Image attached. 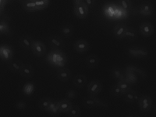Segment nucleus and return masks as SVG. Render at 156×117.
<instances>
[{"label":"nucleus","instance_id":"obj_8","mask_svg":"<svg viewBox=\"0 0 156 117\" xmlns=\"http://www.w3.org/2000/svg\"><path fill=\"white\" fill-rule=\"evenodd\" d=\"M102 88V84L99 80L91 81L87 86V93L90 95L95 96L99 94Z\"/></svg>","mask_w":156,"mask_h":117},{"label":"nucleus","instance_id":"obj_15","mask_svg":"<svg viewBox=\"0 0 156 117\" xmlns=\"http://www.w3.org/2000/svg\"><path fill=\"white\" fill-rule=\"evenodd\" d=\"M127 26L123 23H119L115 25L113 29L114 36L117 39L124 38Z\"/></svg>","mask_w":156,"mask_h":117},{"label":"nucleus","instance_id":"obj_4","mask_svg":"<svg viewBox=\"0 0 156 117\" xmlns=\"http://www.w3.org/2000/svg\"><path fill=\"white\" fill-rule=\"evenodd\" d=\"M13 48L8 44L0 45V59L4 62H9L14 56Z\"/></svg>","mask_w":156,"mask_h":117},{"label":"nucleus","instance_id":"obj_39","mask_svg":"<svg viewBox=\"0 0 156 117\" xmlns=\"http://www.w3.org/2000/svg\"><path fill=\"white\" fill-rule=\"evenodd\" d=\"M6 4H11L15 0H4Z\"/></svg>","mask_w":156,"mask_h":117},{"label":"nucleus","instance_id":"obj_12","mask_svg":"<svg viewBox=\"0 0 156 117\" xmlns=\"http://www.w3.org/2000/svg\"><path fill=\"white\" fill-rule=\"evenodd\" d=\"M90 44L85 39H78L74 43V48L79 53H84L89 50Z\"/></svg>","mask_w":156,"mask_h":117},{"label":"nucleus","instance_id":"obj_11","mask_svg":"<svg viewBox=\"0 0 156 117\" xmlns=\"http://www.w3.org/2000/svg\"><path fill=\"white\" fill-rule=\"evenodd\" d=\"M154 12V5L149 2L142 3L138 7V12L144 16H149Z\"/></svg>","mask_w":156,"mask_h":117},{"label":"nucleus","instance_id":"obj_28","mask_svg":"<svg viewBox=\"0 0 156 117\" xmlns=\"http://www.w3.org/2000/svg\"><path fill=\"white\" fill-rule=\"evenodd\" d=\"M52 99L48 98H43L38 101V105L41 109L47 111L49 108Z\"/></svg>","mask_w":156,"mask_h":117},{"label":"nucleus","instance_id":"obj_24","mask_svg":"<svg viewBox=\"0 0 156 117\" xmlns=\"http://www.w3.org/2000/svg\"><path fill=\"white\" fill-rule=\"evenodd\" d=\"M35 89V86L33 82H27L24 85L23 87V94L26 96H30L34 94Z\"/></svg>","mask_w":156,"mask_h":117},{"label":"nucleus","instance_id":"obj_37","mask_svg":"<svg viewBox=\"0 0 156 117\" xmlns=\"http://www.w3.org/2000/svg\"><path fill=\"white\" fill-rule=\"evenodd\" d=\"M6 4V2L4 0H0V15L3 12Z\"/></svg>","mask_w":156,"mask_h":117},{"label":"nucleus","instance_id":"obj_36","mask_svg":"<svg viewBox=\"0 0 156 117\" xmlns=\"http://www.w3.org/2000/svg\"><path fill=\"white\" fill-rule=\"evenodd\" d=\"M85 3L89 8H93L94 7L96 4V0H84Z\"/></svg>","mask_w":156,"mask_h":117},{"label":"nucleus","instance_id":"obj_26","mask_svg":"<svg viewBox=\"0 0 156 117\" xmlns=\"http://www.w3.org/2000/svg\"><path fill=\"white\" fill-rule=\"evenodd\" d=\"M136 37L137 32L136 30L133 27L127 26L124 38H126L127 40H135Z\"/></svg>","mask_w":156,"mask_h":117},{"label":"nucleus","instance_id":"obj_9","mask_svg":"<svg viewBox=\"0 0 156 117\" xmlns=\"http://www.w3.org/2000/svg\"><path fill=\"white\" fill-rule=\"evenodd\" d=\"M33 54L37 57L44 56L46 52V46L42 41H34L31 48Z\"/></svg>","mask_w":156,"mask_h":117},{"label":"nucleus","instance_id":"obj_7","mask_svg":"<svg viewBox=\"0 0 156 117\" xmlns=\"http://www.w3.org/2000/svg\"><path fill=\"white\" fill-rule=\"evenodd\" d=\"M128 54L133 58H144L147 56L148 52L145 48L142 47H131L127 50Z\"/></svg>","mask_w":156,"mask_h":117},{"label":"nucleus","instance_id":"obj_16","mask_svg":"<svg viewBox=\"0 0 156 117\" xmlns=\"http://www.w3.org/2000/svg\"><path fill=\"white\" fill-rule=\"evenodd\" d=\"M123 96L124 100L130 104L135 103L138 101L139 98L138 93L132 89L124 93Z\"/></svg>","mask_w":156,"mask_h":117},{"label":"nucleus","instance_id":"obj_14","mask_svg":"<svg viewBox=\"0 0 156 117\" xmlns=\"http://www.w3.org/2000/svg\"><path fill=\"white\" fill-rule=\"evenodd\" d=\"M32 37L28 35H23L19 40V43L21 47L26 50H31L34 42Z\"/></svg>","mask_w":156,"mask_h":117},{"label":"nucleus","instance_id":"obj_41","mask_svg":"<svg viewBox=\"0 0 156 117\" xmlns=\"http://www.w3.org/2000/svg\"><path fill=\"white\" fill-rule=\"evenodd\" d=\"M24 0H15V1H17V2H23Z\"/></svg>","mask_w":156,"mask_h":117},{"label":"nucleus","instance_id":"obj_1","mask_svg":"<svg viewBox=\"0 0 156 117\" xmlns=\"http://www.w3.org/2000/svg\"><path fill=\"white\" fill-rule=\"evenodd\" d=\"M50 0H24L22 6L27 12H34L44 10L50 4Z\"/></svg>","mask_w":156,"mask_h":117},{"label":"nucleus","instance_id":"obj_21","mask_svg":"<svg viewBox=\"0 0 156 117\" xmlns=\"http://www.w3.org/2000/svg\"><path fill=\"white\" fill-rule=\"evenodd\" d=\"M58 106L61 113H66L70 110L73 105L69 99H63L58 101Z\"/></svg>","mask_w":156,"mask_h":117},{"label":"nucleus","instance_id":"obj_19","mask_svg":"<svg viewBox=\"0 0 156 117\" xmlns=\"http://www.w3.org/2000/svg\"><path fill=\"white\" fill-rule=\"evenodd\" d=\"M74 32V27L69 24L63 25L60 28V34L65 38H69L72 36Z\"/></svg>","mask_w":156,"mask_h":117},{"label":"nucleus","instance_id":"obj_13","mask_svg":"<svg viewBox=\"0 0 156 117\" xmlns=\"http://www.w3.org/2000/svg\"><path fill=\"white\" fill-rule=\"evenodd\" d=\"M48 42L51 47L56 49L63 48L65 46L63 39L57 35L50 36L48 37Z\"/></svg>","mask_w":156,"mask_h":117},{"label":"nucleus","instance_id":"obj_20","mask_svg":"<svg viewBox=\"0 0 156 117\" xmlns=\"http://www.w3.org/2000/svg\"><path fill=\"white\" fill-rule=\"evenodd\" d=\"M24 64L18 60H12L8 62V67L12 72L16 74H20Z\"/></svg>","mask_w":156,"mask_h":117},{"label":"nucleus","instance_id":"obj_18","mask_svg":"<svg viewBox=\"0 0 156 117\" xmlns=\"http://www.w3.org/2000/svg\"><path fill=\"white\" fill-rule=\"evenodd\" d=\"M34 74V69L31 65L24 64L20 72V75L25 78L32 77Z\"/></svg>","mask_w":156,"mask_h":117},{"label":"nucleus","instance_id":"obj_38","mask_svg":"<svg viewBox=\"0 0 156 117\" xmlns=\"http://www.w3.org/2000/svg\"><path fill=\"white\" fill-rule=\"evenodd\" d=\"M83 1L84 0H73V4H78L80 3Z\"/></svg>","mask_w":156,"mask_h":117},{"label":"nucleus","instance_id":"obj_33","mask_svg":"<svg viewBox=\"0 0 156 117\" xmlns=\"http://www.w3.org/2000/svg\"><path fill=\"white\" fill-rule=\"evenodd\" d=\"M112 75L114 79L117 80H122L123 77L122 71L118 67H115L112 71Z\"/></svg>","mask_w":156,"mask_h":117},{"label":"nucleus","instance_id":"obj_3","mask_svg":"<svg viewBox=\"0 0 156 117\" xmlns=\"http://www.w3.org/2000/svg\"><path fill=\"white\" fill-rule=\"evenodd\" d=\"M82 104L84 107L88 108L100 107L106 108L108 106L106 102L95 96L91 95L83 98L82 100Z\"/></svg>","mask_w":156,"mask_h":117},{"label":"nucleus","instance_id":"obj_17","mask_svg":"<svg viewBox=\"0 0 156 117\" xmlns=\"http://www.w3.org/2000/svg\"><path fill=\"white\" fill-rule=\"evenodd\" d=\"M100 61V58L97 55L90 54L86 57L85 64L89 68H94L98 66Z\"/></svg>","mask_w":156,"mask_h":117},{"label":"nucleus","instance_id":"obj_2","mask_svg":"<svg viewBox=\"0 0 156 117\" xmlns=\"http://www.w3.org/2000/svg\"><path fill=\"white\" fill-rule=\"evenodd\" d=\"M103 11L105 16L110 19H114L121 16L124 12L118 5L112 2H107L105 4Z\"/></svg>","mask_w":156,"mask_h":117},{"label":"nucleus","instance_id":"obj_23","mask_svg":"<svg viewBox=\"0 0 156 117\" xmlns=\"http://www.w3.org/2000/svg\"><path fill=\"white\" fill-rule=\"evenodd\" d=\"M73 84L78 88H82L87 83L86 76L83 74H78L73 78Z\"/></svg>","mask_w":156,"mask_h":117},{"label":"nucleus","instance_id":"obj_32","mask_svg":"<svg viewBox=\"0 0 156 117\" xmlns=\"http://www.w3.org/2000/svg\"><path fill=\"white\" fill-rule=\"evenodd\" d=\"M117 84L119 86V87L121 88L122 91L123 92L124 94L132 89L131 88L132 86H131V84L127 81L120 80L117 83Z\"/></svg>","mask_w":156,"mask_h":117},{"label":"nucleus","instance_id":"obj_25","mask_svg":"<svg viewBox=\"0 0 156 117\" xmlns=\"http://www.w3.org/2000/svg\"><path fill=\"white\" fill-rule=\"evenodd\" d=\"M47 112L53 115H59L61 112L59 110L57 101L52 100V102L49 105V108Z\"/></svg>","mask_w":156,"mask_h":117},{"label":"nucleus","instance_id":"obj_34","mask_svg":"<svg viewBox=\"0 0 156 117\" xmlns=\"http://www.w3.org/2000/svg\"><path fill=\"white\" fill-rule=\"evenodd\" d=\"M66 95V98L71 100L76 98L77 94L75 90H73V89H69L67 91Z\"/></svg>","mask_w":156,"mask_h":117},{"label":"nucleus","instance_id":"obj_30","mask_svg":"<svg viewBox=\"0 0 156 117\" xmlns=\"http://www.w3.org/2000/svg\"><path fill=\"white\" fill-rule=\"evenodd\" d=\"M111 94L115 97H120L123 95L124 93L117 84H115L111 88Z\"/></svg>","mask_w":156,"mask_h":117},{"label":"nucleus","instance_id":"obj_5","mask_svg":"<svg viewBox=\"0 0 156 117\" xmlns=\"http://www.w3.org/2000/svg\"><path fill=\"white\" fill-rule=\"evenodd\" d=\"M74 12L77 18L85 19L89 15V8L83 1L80 3L74 5Z\"/></svg>","mask_w":156,"mask_h":117},{"label":"nucleus","instance_id":"obj_31","mask_svg":"<svg viewBox=\"0 0 156 117\" xmlns=\"http://www.w3.org/2000/svg\"><path fill=\"white\" fill-rule=\"evenodd\" d=\"M10 31V26L7 22L0 20V35H5Z\"/></svg>","mask_w":156,"mask_h":117},{"label":"nucleus","instance_id":"obj_10","mask_svg":"<svg viewBox=\"0 0 156 117\" xmlns=\"http://www.w3.org/2000/svg\"><path fill=\"white\" fill-rule=\"evenodd\" d=\"M139 30L142 35L144 37H148L154 34V28L150 22H144L140 25Z\"/></svg>","mask_w":156,"mask_h":117},{"label":"nucleus","instance_id":"obj_35","mask_svg":"<svg viewBox=\"0 0 156 117\" xmlns=\"http://www.w3.org/2000/svg\"><path fill=\"white\" fill-rule=\"evenodd\" d=\"M15 107L18 110H24L26 108L27 104L24 101H19L16 104Z\"/></svg>","mask_w":156,"mask_h":117},{"label":"nucleus","instance_id":"obj_22","mask_svg":"<svg viewBox=\"0 0 156 117\" xmlns=\"http://www.w3.org/2000/svg\"><path fill=\"white\" fill-rule=\"evenodd\" d=\"M57 76L60 81L66 82L68 81L71 77V73L68 68H62L58 71Z\"/></svg>","mask_w":156,"mask_h":117},{"label":"nucleus","instance_id":"obj_27","mask_svg":"<svg viewBox=\"0 0 156 117\" xmlns=\"http://www.w3.org/2000/svg\"><path fill=\"white\" fill-rule=\"evenodd\" d=\"M118 5L125 12H129L132 9V3L131 0H118Z\"/></svg>","mask_w":156,"mask_h":117},{"label":"nucleus","instance_id":"obj_6","mask_svg":"<svg viewBox=\"0 0 156 117\" xmlns=\"http://www.w3.org/2000/svg\"><path fill=\"white\" fill-rule=\"evenodd\" d=\"M138 106L141 111H149L153 106V101L151 97L147 95H142L138 100Z\"/></svg>","mask_w":156,"mask_h":117},{"label":"nucleus","instance_id":"obj_29","mask_svg":"<svg viewBox=\"0 0 156 117\" xmlns=\"http://www.w3.org/2000/svg\"><path fill=\"white\" fill-rule=\"evenodd\" d=\"M81 113L80 108L76 105L72 106L70 110L66 113L69 116L78 117L80 116Z\"/></svg>","mask_w":156,"mask_h":117},{"label":"nucleus","instance_id":"obj_40","mask_svg":"<svg viewBox=\"0 0 156 117\" xmlns=\"http://www.w3.org/2000/svg\"><path fill=\"white\" fill-rule=\"evenodd\" d=\"M154 115L156 116V105L154 107Z\"/></svg>","mask_w":156,"mask_h":117}]
</instances>
